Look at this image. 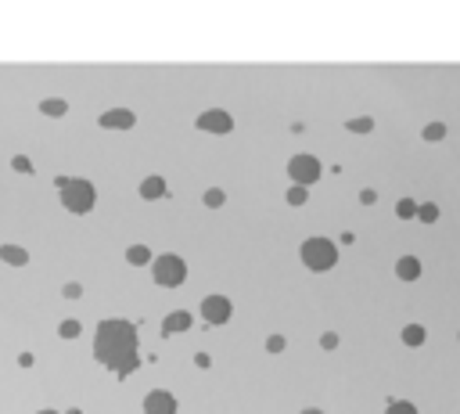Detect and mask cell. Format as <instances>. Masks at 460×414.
Returning <instances> with one entry per match:
<instances>
[{
    "label": "cell",
    "instance_id": "6da1fadb",
    "mask_svg": "<svg viewBox=\"0 0 460 414\" xmlns=\"http://www.w3.org/2000/svg\"><path fill=\"white\" fill-rule=\"evenodd\" d=\"M137 324L126 317H104L94 331V360L115 371L119 382H126L140 367V339Z\"/></svg>",
    "mask_w": 460,
    "mask_h": 414
},
{
    "label": "cell",
    "instance_id": "7a4b0ae2",
    "mask_svg": "<svg viewBox=\"0 0 460 414\" xmlns=\"http://www.w3.org/2000/svg\"><path fill=\"white\" fill-rule=\"evenodd\" d=\"M299 256H302V266L313 274H327L338 266V245H334L331 238H320V234H313L299 245Z\"/></svg>",
    "mask_w": 460,
    "mask_h": 414
},
{
    "label": "cell",
    "instance_id": "3957f363",
    "mask_svg": "<svg viewBox=\"0 0 460 414\" xmlns=\"http://www.w3.org/2000/svg\"><path fill=\"white\" fill-rule=\"evenodd\" d=\"M61 198V205H65V213H72V216H87L94 205H97V188L87 180V177H72V184L65 191L58 195Z\"/></svg>",
    "mask_w": 460,
    "mask_h": 414
},
{
    "label": "cell",
    "instance_id": "277c9868",
    "mask_svg": "<svg viewBox=\"0 0 460 414\" xmlns=\"http://www.w3.org/2000/svg\"><path fill=\"white\" fill-rule=\"evenodd\" d=\"M151 278H155V285H162V288H180V285L187 281V263H183V256H176V253L155 256Z\"/></svg>",
    "mask_w": 460,
    "mask_h": 414
},
{
    "label": "cell",
    "instance_id": "5b68a950",
    "mask_svg": "<svg viewBox=\"0 0 460 414\" xmlns=\"http://www.w3.org/2000/svg\"><path fill=\"white\" fill-rule=\"evenodd\" d=\"M288 177H291V184H299V188H309V184H317L324 177V166L317 155L299 152V155L288 159Z\"/></svg>",
    "mask_w": 460,
    "mask_h": 414
},
{
    "label": "cell",
    "instance_id": "8992f818",
    "mask_svg": "<svg viewBox=\"0 0 460 414\" xmlns=\"http://www.w3.org/2000/svg\"><path fill=\"white\" fill-rule=\"evenodd\" d=\"M198 310H202V321L205 324H216V328L220 324H230V317H234V303H230L227 296H205Z\"/></svg>",
    "mask_w": 460,
    "mask_h": 414
},
{
    "label": "cell",
    "instance_id": "52a82bcc",
    "mask_svg": "<svg viewBox=\"0 0 460 414\" xmlns=\"http://www.w3.org/2000/svg\"><path fill=\"white\" fill-rule=\"evenodd\" d=\"M195 127L205 130V134H230V130H234V116H230L227 109H205L195 119Z\"/></svg>",
    "mask_w": 460,
    "mask_h": 414
},
{
    "label": "cell",
    "instance_id": "ba28073f",
    "mask_svg": "<svg viewBox=\"0 0 460 414\" xmlns=\"http://www.w3.org/2000/svg\"><path fill=\"white\" fill-rule=\"evenodd\" d=\"M180 404L170 389H151L148 397H144V414H176Z\"/></svg>",
    "mask_w": 460,
    "mask_h": 414
},
{
    "label": "cell",
    "instance_id": "9c48e42d",
    "mask_svg": "<svg viewBox=\"0 0 460 414\" xmlns=\"http://www.w3.org/2000/svg\"><path fill=\"white\" fill-rule=\"evenodd\" d=\"M101 130H133L137 127V116L130 109H108V112H101Z\"/></svg>",
    "mask_w": 460,
    "mask_h": 414
},
{
    "label": "cell",
    "instance_id": "30bf717a",
    "mask_svg": "<svg viewBox=\"0 0 460 414\" xmlns=\"http://www.w3.org/2000/svg\"><path fill=\"white\" fill-rule=\"evenodd\" d=\"M191 328H195V317L187 314V310H173V314L162 321V339H173L176 331H191Z\"/></svg>",
    "mask_w": 460,
    "mask_h": 414
},
{
    "label": "cell",
    "instance_id": "8fae6325",
    "mask_svg": "<svg viewBox=\"0 0 460 414\" xmlns=\"http://www.w3.org/2000/svg\"><path fill=\"white\" fill-rule=\"evenodd\" d=\"M140 198L144 202H158V198H165V191H170V184H165V177H158V173H151V177H144L140 180Z\"/></svg>",
    "mask_w": 460,
    "mask_h": 414
},
{
    "label": "cell",
    "instance_id": "7c38bea8",
    "mask_svg": "<svg viewBox=\"0 0 460 414\" xmlns=\"http://www.w3.org/2000/svg\"><path fill=\"white\" fill-rule=\"evenodd\" d=\"M421 274H425V263L417 256H400V260H395V278H400V281H417Z\"/></svg>",
    "mask_w": 460,
    "mask_h": 414
},
{
    "label": "cell",
    "instance_id": "4fadbf2b",
    "mask_svg": "<svg viewBox=\"0 0 460 414\" xmlns=\"http://www.w3.org/2000/svg\"><path fill=\"white\" fill-rule=\"evenodd\" d=\"M0 260H4L8 266H29V248L15 245V241H4L0 245Z\"/></svg>",
    "mask_w": 460,
    "mask_h": 414
},
{
    "label": "cell",
    "instance_id": "5bb4252c",
    "mask_svg": "<svg viewBox=\"0 0 460 414\" xmlns=\"http://www.w3.org/2000/svg\"><path fill=\"white\" fill-rule=\"evenodd\" d=\"M400 339H403V346H410V349H421V346L428 342V331H425V324H406V328L400 331Z\"/></svg>",
    "mask_w": 460,
    "mask_h": 414
},
{
    "label": "cell",
    "instance_id": "9a60e30c",
    "mask_svg": "<svg viewBox=\"0 0 460 414\" xmlns=\"http://www.w3.org/2000/svg\"><path fill=\"white\" fill-rule=\"evenodd\" d=\"M126 263H130V266H148V263H155V256H151V248L144 245V241H133V245L126 248Z\"/></svg>",
    "mask_w": 460,
    "mask_h": 414
},
{
    "label": "cell",
    "instance_id": "2e32d148",
    "mask_svg": "<svg viewBox=\"0 0 460 414\" xmlns=\"http://www.w3.org/2000/svg\"><path fill=\"white\" fill-rule=\"evenodd\" d=\"M40 112L47 119H61V116H69V101L65 97H44L40 101Z\"/></svg>",
    "mask_w": 460,
    "mask_h": 414
},
{
    "label": "cell",
    "instance_id": "e0dca14e",
    "mask_svg": "<svg viewBox=\"0 0 460 414\" xmlns=\"http://www.w3.org/2000/svg\"><path fill=\"white\" fill-rule=\"evenodd\" d=\"M438 202H421L417 205V223H438Z\"/></svg>",
    "mask_w": 460,
    "mask_h": 414
},
{
    "label": "cell",
    "instance_id": "ac0fdd59",
    "mask_svg": "<svg viewBox=\"0 0 460 414\" xmlns=\"http://www.w3.org/2000/svg\"><path fill=\"white\" fill-rule=\"evenodd\" d=\"M417 205H421V202H413L410 195H403L400 202H395V216H400V220H417Z\"/></svg>",
    "mask_w": 460,
    "mask_h": 414
},
{
    "label": "cell",
    "instance_id": "d6986e66",
    "mask_svg": "<svg viewBox=\"0 0 460 414\" xmlns=\"http://www.w3.org/2000/svg\"><path fill=\"white\" fill-rule=\"evenodd\" d=\"M345 130L349 134H370L374 130V119L370 116H352V119H345Z\"/></svg>",
    "mask_w": 460,
    "mask_h": 414
},
{
    "label": "cell",
    "instance_id": "ffe728a7",
    "mask_svg": "<svg viewBox=\"0 0 460 414\" xmlns=\"http://www.w3.org/2000/svg\"><path fill=\"white\" fill-rule=\"evenodd\" d=\"M421 137H425L428 144H438V141H443V137H446V122H438V119H432V122H428V127L421 130Z\"/></svg>",
    "mask_w": 460,
    "mask_h": 414
},
{
    "label": "cell",
    "instance_id": "44dd1931",
    "mask_svg": "<svg viewBox=\"0 0 460 414\" xmlns=\"http://www.w3.org/2000/svg\"><path fill=\"white\" fill-rule=\"evenodd\" d=\"M385 414H417V404L413 400H403V397H395L385 404Z\"/></svg>",
    "mask_w": 460,
    "mask_h": 414
},
{
    "label": "cell",
    "instance_id": "7402d4cb",
    "mask_svg": "<svg viewBox=\"0 0 460 414\" xmlns=\"http://www.w3.org/2000/svg\"><path fill=\"white\" fill-rule=\"evenodd\" d=\"M284 202L299 209V205H306V202H309V188H299V184H291V188L284 191Z\"/></svg>",
    "mask_w": 460,
    "mask_h": 414
},
{
    "label": "cell",
    "instance_id": "603a6c76",
    "mask_svg": "<svg viewBox=\"0 0 460 414\" xmlns=\"http://www.w3.org/2000/svg\"><path fill=\"white\" fill-rule=\"evenodd\" d=\"M58 335H61V339H79V335H83V324H79L76 317H69V321L58 324Z\"/></svg>",
    "mask_w": 460,
    "mask_h": 414
},
{
    "label": "cell",
    "instance_id": "cb8c5ba5",
    "mask_svg": "<svg viewBox=\"0 0 460 414\" xmlns=\"http://www.w3.org/2000/svg\"><path fill=\"white\" fill-rule=\"evenodd\" d=\"M202 202L208 205V209H223V202H227V191H223V188H208V191L202 195Z\"/></svg>",
    "mask_w": 460,
    "mask_h": 414
},
{
    "label": "cell",
    "instance_id": "d4e9b609",
    "mask_svg": "<svg viewBox=\"0 0 460 414\" xmlns=\"http://www.w3.org/2000/svg\"><path fill=\"white\" fill-rule=\"evenodd\" d=\"M11 170H15V173H22V177H33L36 166H33L29 155H15V159H11Z\"/></svg>",
    "mask_w": 460,
    "mask_h": 414
},
{
    "label": "cell",
    "instance_id": "484cf974",
    "mask_svg": "<svg viewBox=\"0 0 460 414\" xmlns=\"http://www.w3.org/2000/svg\"><path fill=\"white\" fill-rule=\"evenodd\" d=\"M284 346H288V339L284 335H277V331H274V335H266V353H284Z\"/></svg>",
    "mask_w": 460,
    "mask_h": 414
},
{
    "label": "cell",
    "instance_id": "4316f807",
    "mask_svg": "<svg viewBox=\"0 0 460 414\" xmlns=\"http://www.w3.org/2000/svg\"><path fill=\"white\" fill-rule=\"evenodd\" d=\"M61 299H83V285L79 281H65L61 285Z\"/></svg>",
    "mask_w": 460,
    "mask_h": 414
},
{
    "label": "cell",
    "instance_id": "83f0119b",
    "mask_svg": "<svg viewBox=\"0 0 460 414\" xmlns=\"http://www.w3.org/2000/svg\"><path fill=\"white\" fill-rule=\"evenodd\" d=\"M338 331H324V335H320V349H327V353H331V349H338Z\"/></svg>",
    "mask_w": 460,
    "mask_h": 414
},
{
    "label": "cell",
    "instance_id": "f1b7e54d",
    "mask_svg": "<svg viewBox=\"0 0 460 414\" xmlns=\"http://www.w3.org/2000/svg\"><path fill=\"white\" fill-rule=\"evenodd\" d=\"M360 202H363V205H374V202H378V191H374V188H363V191H360Z\"/></svg>",
    "mask_w": 460,
    "mask_h": 414
},
{
    "label": "cell",
    "instance_id": "f546056e",
    "mask_svg": "<svg viewBox=\"0 0 460 414\" xmlns=\"http://www.w3.org/2000/svg\"><path fill=\"white\" fill-rule=\"evenodd\" d=\"M195 367L208 371V367H213V357H208V353H195Z\"/></svg>",
    "mask_w": 460,
    "mask_h": 414
},
{
    "label": "cell",
    "instance_id": "4dcf8cb0",
    "mask_svg": "<svg viewBox=\"0 0 460 414\" xmlns=\"http://www.w3.org/2000/svg\"><path fill=\"white\" fill-rule=\"evenodd\" d=\"M33 364H36L33 353H18V367H33Z\"/></svg>",
    "mask_w": 460,
    "mask_h": 414
},
{
    "label": "cell",
    "instance_id": "1f68e13d",
    "mask_svg": "<svg viewBox=\"0 0 460 414\" xmlns=\"http://www.w3.org/2000/svg\"><path fill=\"white\" fill-rule=\"evenodd\" d=\"M338 241H342V245H352V241H356V234H352V231H342Z\"/></svg>",
    "mask_w": 460,
    "mask_h": 414
},
{
    "label": "cell",
    "instance_id": "d6a6232c",
    "mask_svg": "<svg viewBox=\"0 0 460 414\" xmlns=\"http://www.w3.org/2000/svg\"><path fill=\"white\" fill-rule=\"evenodd\" d=\"M299 414H324V411H320V407H302Z\"/></svg>",
    "mask_w": 460,
    "mask_h": 414
},
{
    "label": "cell",
    "instance_id": "836d02e7",
    "mask_svg": "<svg viewBox=\"0 0 460 414\" xmlns=\"http://www.w3.org/2000/svg\"><path fill=\"white\" fill-rule=\"evenodd\" d=\"M36 414H61V411H51V407H44V411H36Z\"/></svg>",
    "mask_w": 460,
    "mask_h": 414
},
{
    "label": "cell",
    "instance_id": "e575fe53",
    "mask_svg": "<svg viewBox=\"0 0 460 414\" xmlns=\"http://www.w3.org/2000/svg\"><path fill=\"white\" fill-rule=\"evenodd\" d=\"M65 414H83V411H79V407H69V411H65Z\"/></svg>",
    "mask_w": 460,
    "mask_h": 414
},
{
    "label": "cell",
    "instance_id": "d590c367",
    "mask_svg": "<svg viewBox=\"0 0 460 414\" xmlns=\"http://www.w3.org/2000/svg\"><path fill=\"white\" fill-rule=\"evenodd\" d=\"M457 339H460V331H457Z\"/></svg>",
    "mask_w": 460,
    "mask_h": 414
}]
</instances>
